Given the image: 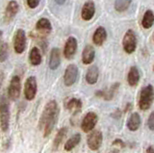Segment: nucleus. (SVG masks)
Segmentation results:
<instances>
[{
    "mask_svg": "<svg viewBox=\"0 0 154 153\" xmlns=\"http://www.w3.org/2000/svg\"><path fill=\"white\" fill-rule=\"evenodd\" d=\"M98 121V117L94 112H89L84 117L83 121L81 123V128L85 133H88L91 131L95 127L96 123Z\"/></svg>",
    "mask_w": 154,
    "mask_h": 153,
    "instance_id": "1a4fd4ad",
    "label": "nucleus"
},
{
    "mask_svg": "<svg viewBox=\"0 0 154 153\" xmlns=\"http://www.w3.org/2000/svg\"><path fill=\"white\" fill-rule=\"evenodd\" d=\"M109 153H119V149H113V150H111Z\"/></svg>",
    "mask_w": 154,
    "mask_h": 153,
    "instance_id": "c9c22d12",
    "label": "nucleus"
},
{
    "mask_svg": "<svg viewBox=\"0 0 154 153\" xmlns=\"http://www.w3.org/2000/svg\"><path fill=\"white\" fill-rule=\"evenodd\" d=\"M9 54V45L7 42H0V62L3 63L7 60Z\"/></svg>",
    "mask_w": 154,
    "mask_h": 153,
    "instance_id": "cd10ccee",
    "label": "nucleus"
},
{
    "mask_svg": "<svg viewBox=\"0 0 154 153\" xmlns=\"http://www.w3.org/2000/svg\"><path fill=\"white\" fill-rule=\"evenodd\" d=\"M131 2L132 0H116L114 4L115 10L119 13L125 12L131 5Z\"/></svg>",
    "mask_w": 154,
    "mask_h": 153,
    "instance_id": "a878e982",
    "label": "nucleus"
},
{
    "mask_svg": "<svg viewBox=\"0 0 154 153\" xmlns=\"http://www.w3.org/2000/svg\"><path fill=\"white\" fill-rule=\"evenodd\" d=\"M42 54L38 47H33L29 53V62L32 66H38L42 63Z\"/></svg>",
    "mask_w": 154,
    "mask_h": 153,
    "instance_id": "4be33fe9",
    "label": "nucleus"
},
{
    "mask_svg": "<svg viewBox=\"0 0 154 153\" xmlns=\"http://www.w3.org/2000/svg\"><path fill=\"white\" fill-rule=\"evenodd\" d=\"M61 64V52L60 49L54 47L52 48L50 51V55H49V62H48V66H49V69L52 70H55L60 66Z\"/></svg>",
    "mask_w": 154,
    "mask_h": 153,
    "instance_id": "4468645a",
    "label": "nucleus"
},
{
    "mask_svg": "<svg viewBox=\"0 0 154 153\" xmlns=\"http://www.w3.org/2000/svg\"><path fill=\"white\" fill-rule=\"evenodd\" d=\"M119 88V83H115L111 86L109 89L96 92L95 95L97 97L103 98L105 100H107V101H109V100H112L115 97V95H116V93H117Z\"/></svg>",
    "mask_w": 154,
    "mask_h": 153,
    "instance_id": "ddd939ff",
    "label": "nucleus"
},
{
    "mask_svg": "<svg viewBox=\"0 0 154 153\" xmlns=\"http://www.w3.org/2000/svg\"><path fill=\"white\" fill-rule=\"evenodd\" d=\"M113 145H120L122 147H124L125 146V143L120 140V139H118V140H115L114 142H113Z\"/></svg>",
    "mask_w": 154,
    "mask_h": 153,
    "instance_id": "2f4dec72",
    "label": "nucleus"
},
{
    "mask_svg": "<svg viewBox=\"0 0 154 153\" xmlns=\"http://www.w3.org/2000/svg\"><path fill=\"white\" fill-rule=\"evenodd\" d=\"M140 81V71L137 66H131L127 74V82L129 86L135 87L137 86Z\"/></svg>",
    "mask_w": 154,
    "mask_h": 153,
    "instance_id": "412c9836",
    "label": "nucleus"
},
{
    "mask_svg": "<svg viewBox=\"0 0 154 153\" xmlns=\"http://www.w3.org/2000/svg\"><path fill=\"white\" fill-rule=\"evenodd\" d=\"M54 1L58 4V5H64L66 0H54Z\"/></svg>",
    "mask_w": 154,
    "mask_h": 153,
    "instance_id": "473e14b6",
    "label": "nucleus"
},
{
    "mask_svg": "<svg viewBox=\"0 0 154 153\" xmlns=\"http://www.w3.org/2000/svg\"><path fill=\"white\" fill-rule=\"evenodd\" d=\"M18 10H19V6L16 0L10 1L6 7V10H5V15H4L5 20L11 21L13 18L17 16V14L18 13Z\"/></svg>",
    "mask_w": 154,
    "mask_h": 153,
    "instance_id": "dca6fc26",
    "label": "nucleus"
},
{
    "mask_svg": "<svg viewBox=\"0 0 154 153\" xmlns=\"http://www.w3.org/2000/svg\"><path fill=\"white\" fill-rule=\"evenodd\" d=\"M58 117H59L58 103L56 100H50L43 109L40 122H38V128H40V130L43 131V137L45 138L51 134L53 128L55 127L57 123Z\"/></svg>",
    "mask_w": 154,
    "mask_h": 153,
    "instance_id": "f257e3e1",
    "label": "nucleus"
},
{
    "mask_svg": "<svg viewBox=\"0 0 154 153\" xmlns=\"http://www.w3.org/2000/svg\"><path fill=\"white\" fill-rule=\"evenodd\" d=\"M102 141H103L102 133L99 130H94L89 135L88 140H87V143H88L90 149L95 151L100 148L101 145H102Z\"/></svg>",
    "mask_w": 154,
    "mask_h": 153,
    "instance_id": "9d476101",
    "label": "nucleus"
},
{
    "mask_svg": "<svg viewBox=\"0 0 154 153\" xmlns=\"http://www.w3.org/2000/svg\"><path fill=\"white\" fill-rule=\"evenodd\" d=\"M114 118H120V116H122V113H120V111L119 110H116V111L111 115Z\"/></svg>",
    "mask_w": 154,
    "mask_h": 153,
    "instance_id": "7c9ffc66",
    "label": "nucleus"
},
{
    "mask_svg": "<svg viewBox=\"0 0 154 153\" xmlns=\"http://www.w3.org/2000/svg\"><path fill=\"white\" fill-rule=\"evenodd\" d=\"M27 5L30 9H36L38 5H40L41 0H26Z\"/></svg>",
    "mask_w": 154,
    "mask_h": 153,
    "instance_id": "c756f323",
    "label": "nucleus"
},
{
    "mask_svg": "<svg viewBox=\"0 0 154 153\" xmlns=\"http://www.w3.org/2000/svg\"><path fill=\"white\" fill-rule=\"evenodd\" d=\"M66 133H67V128L66 127H62L58 133L56 134V137L54 139V141H53V149L56 150L59 145L62 143L63 140H64V138L66 136Z\"/></svg>",
    "mask_w": 154,
    "mask_h": 153,
    "instance_id": "393cba45",
    "label": "nucleus"
},
{
    "mask_svg": "<svg viewBox=\"0 0 154 153\" xmlns=\"http://www.w3.org/2000/svg\"><path fill=\"white\" fill-rule=\"evenodd\" d=\"M21 93V81L19 76L14 75L11 79L8 88V96L11 100H17Z\"/></svg>",
    "mask_w": 154,
    "mask_h": 153,
    "instance_id": "423d86ee",
    "label": "nucleus"
},
{
    "mask_svg": "<svg viewBox=\"0 0 154 153\" xmlns=\"http://www.w3.org/2000/svg\"><path fill=\"white\" fill-rule=\"evenodd\" d=\"M131 107H132V105H131V103H128L127 105H126V108L124 109V113H126L128 110H130L131 109Z\"/></svg>",
    "mask_w": 154,
    "mask_h": 153,
    "instance_id": "f704fd0d",
    "label": "nucleus"
},
{
    "mask_svg": "<svg viewBox=\"0 0 154 153\" xmlns=\"http://www.w3.org/2000/svg\"><path fill=\"white\" fill-rule=\"evenodd\" d=\"M66 108L67 110H69V111H78L82 108V101L78 98H74L72 97L70 99H69L66 103Z\"/></svg>",
    "mask_w": 154,
    "mask_h": 153,
    "instance_id": "bb28decb",
    "label": "nucleus"
},
{
    "mask_svg": "<svg viewBox=\"0 0 154 153\" xmlns=\"http://www.w3.org/2000/svg\"><path fill=\"white\" fill-rule=\"evenodd\" d=\"M36 29L38 32H40V34L48 35L52 30L51 22L45 17H42L41 20H38L36 23Z\"/></svg>",
    "mask_w": 154,
    "mask_h": 153,
    "instance_id": "a211bd4d",
    "label": "nucleus"
},
{
    "mask_svg": "<svg viewBox=\"0 0 154 153\" xmlns=\"http://www.w3.org/2000/svg\"><path fill=\"white\" fill-rule=\"evenodd\" d=\"M94 14H95L94 2L91 1V0H88V1H86L84 3L83 7H82V10H81L82 20H85V21H89L94 17Z\"/></svg>",
    "mask_w": 154,
    "mask_h": 153,
    "instance_id": "f8f14e48",
    "label": "nucleus"
},
{
    "mask_svg": "<svg viewBox=\"0 0 154 153\" xmlns=\"http://www.w3.org/2000/svg\"><path fill=\"white\" fill-rule=\"evenodd\" d=\"M27 38L25 31L23 29H17L14 36V49L16 53L21 54L26 49Z\"/></svg>",
    "mask_w": 154,
    "mask_h": 153,
    "instance_id": "39448f33",
    "label": "nucleus"
},
{
    "mask_svg": "<svg viewBox=\"0 0 154 153\" xmlns=\"http://www.w3.org/2000/svg\"><path fill=\"white\" fill-rule=\"evenodd\" d=\"M141 117L138 113H132L127 119L126 126L130 131H137L141 126Z\"/></svg>",
    "mask_w": 154,
    "mask_h": 153,
    "instance_id": "6ab92c4d",
    "label": "nucleus"
},
{
    "mask_svg": "<svg viewBox=\"0 0 154 153\" xmlns=\"http://www.w3.org/2000/svg\"><path fill=\"white\" fill-rule=\"evenodd\" d=\"M77 44H77V40L74 37L71 36L66 40L64 46V56L66 59L69 60L75 55L77 50Z\"/></svg>",
    "mask_w": 154,
    "mask_h": 153,
    "instance_id": "9b49d317",
    "label": "nucleus"
},
{
    "mask_svg": "<svg viewBox=\"0 0 154 153\" xmlns=\"http://www.w3.org/2000/svg\"><path fill=\"white\" fill-rule=\"evenodd\" d=\"M99 77V69L96 66H91L88 69L86 73V82L90 85L96 84Z\"/></svg>",
    "mask_w": 154,
    "mask_h": 153,
    "instance_id": "aec40b11",
    "label": "nucleus"
},
{
    "mask_svg": "<svg viewBox=\"0 0 154 153\" xmlns=\"http://www.w3.org/2000/svg\"><path fill=\"white\" fill-rule=\"evenodd\" d=\"M95 57V50L94 46L91 45H86L82 52V62L84 65H91L94 62Z\"/></svg>",
    "mask_w": 154,
    "mask_h": 153,
    "instance_id": "f3484780",
    "label": "nucleus"
},
{
    "mask_svg": "<svg viewBox=\"0 0 154 153\" xmlns=\"http://www.w3.org/2000/svg\"><path fill=\"white\" fill-rule=\"evenodd\" d=\"M38 90V85L36 77L30 76L28 77L24 84V96L27 100H33L36 97Z\"/></svg>",
    "mask_w": 154,
    "mask_h": 153,
    "instance_id": "0eeeda50",
    "label": "nucleus"
},
{
    "mask_svg": "<svg viewBox=\"0 0 154 153\" xmlns=\"http://www.w3.org/2000/svg\"><path fill=\"white\" fill-rule=\"evenodd\" d=\"M154 24V13L151 10H146L142 20V26L144 29H149Z\"/></svg>",
    "mask_w": 154,
    "mask_h": 153,
    "instance_id": "5701e85b",
    "label": "nucleus"
},
{
    "mask_svg": "<svg viewBox=\"0 0 154 153\" xmlns=\"http://www.w3.org/2000/svg\"><path fill=\"white\" fill-rule=\"evenodd\" d=\"M153 71H154V66H153Z\"/></svg>",
    "mask_w": 154,
    "mask_h": 153,
    "instance_id": "e433bc0d",
    "label": "nucleus"
},
{
    "mask_svg": "<svg viewBox=\"0 0 154 153\" xmlns=\"http://www.w3.org/2000/svg\"><path fill=\"white\" fill-rule=\"evenodd\" d=\"M78 78V68L74 64H70L66 66L64 73V84L66 87L73 85Z\"/></svg>",
    "mask_w": 154,
    "mask_h": 153,
    "instance_id": "6e6552de",
    "label": "nucleus"
},
{
    "mask_svg": "<svg viewBox=\"0 0 154 153\" xmlns=\"http://www.w3.org/2000/svg\"><path fill=\"white\" fill-rule=\"evenodd\" d=\"M147 126H148L149 130L154 131V111L150 114V116H149V118H148Z\"/></svg>",
    "mask_w": 154,
    "mask_h": 153,
    "instance_id": "c85d7f7f",
    "label": "nucleus"
},
{
    "mask_svg": "<svg viewBox=\"0 0 154 153\" xmlns=\"http://www.w3.org/2000/svg\"><path fill=\"white\" fill-rule=\"evenodd\" d=\"M154 101V88L152 85L143 87L139 95V108L143 111H146L151 107Z\"/></svg>",
    "mask_w": 154,
    "mask_h": 153,
    "instance_id": "f03ea898",
    "label": "nucleus"
},
{
    "mask_svg": "<svg viewBox=\"0 0 154 153\" xmlns=\"http://www.w3.org/2000/svg\"><path fill=\"white\" fill-rule=\"evenodd\" d=\"M0 125L2 131H8L10 126V105L4 94L0 95Z\"/></svg>",
    "mask_w": 154,
    "mask_h": 153,
    "instance_id": "7ed1b4c3",
    "label": "nucleus"
},
{
    "mask_svg": "<svg viewBox=\"0 0 154 153\" xmlns=\"http://www.w3.org/2000/svg\"><path fill=\"white\" fill-rule=\"evenodd\" d=\"M81 142V135L80 134H74L71 138H69V140L66 141V142L65 143V150L66 151H70L73 148L78 145V143Z\"/></svg>",
    "mask_w": 154,
    "mask_h": 153,
    "instance_id": "b1692460",
    "label": "nucleus"
},
{
    "mask_svg": "<svg viewBox=\"0 0 154 153\" xmlns=\"http://www.w3.org/2000/svg\"><path fill=\"white\" fill-rule=\"evenodd\" d=\"M122 47L125 53L132 54L137 48V37L132 29H128L123 36Z\"/></svg>",
    "mask_w": 154,
    "mask_h": 153,
    "instance_id": "20e7f679",
    "label": "nucleus"
},
{
    "mask_svg": "<svg viewBox=\"0 0 154 153\" xmlns=\"http://www.w3.org/2000/svg\"><path fill=\"white\" fill-rule=\"evenodd\" d=\"M146 153H154V147L153 146H148L146 149Z\"/></svg>",
    "mask_w": 154,
    "mask_h": 153,
    "instance_id": "72a5a7b5",
    "label": "nucleus"
},
{
    "mask_svg": "<svg viewBox=\"0 0 154 153\" xmlns=\"http://www.w3.org/2000/svg\"><path fill=\"white\" fill-rule=\"evenodd\" d=\"M107 40V31L104 27L99 26L95 29L93 35V42L96 46H101Z\"/></svg>",
    "mask_w": 154,
    "mask_h": 153,
    "instance_id": "2eb2a0df",
    "label": "nucleus"
}]
</instances>
